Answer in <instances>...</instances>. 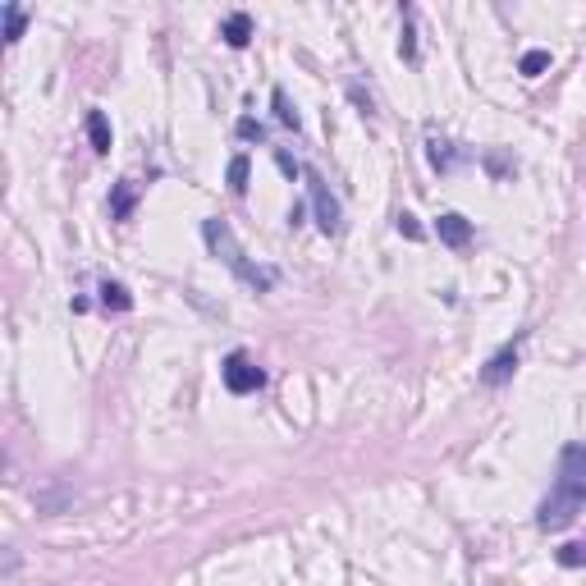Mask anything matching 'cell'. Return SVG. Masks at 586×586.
<instances>
[{"mask_svg": "<svg viewBox=\"0 0 586 586\" xmlns=\"http://www.w3.org/2000/svg\"><path fill=\"white\" fill-rule=\"evenodd\" d=\"M582 509H586V445L573 440V445L559 449L554 486L541 500V509H536V527L541 532H564L568 522H577Z\"/></svg>", "mask_w": 586, "mask_h": 586, "instance_id": "1", "label": "cell"}, {"mask_svg": "<svg viewBox=\"0 0 586 586\" xmlns=\"http://www.w3.org/2000/svg\"><path fill=\"white\" fill-rule=\"evenodd\" d=\"M202 239H207V248L234 271V280L248 284L252 293H271L275 284H280V271H275V266H257V261L239 248V239H234V229H229L225 220H202Z\"/></svg>", "mask_w": 586, "mask_h": 586, "instance_id": "2", "label": "cell"}, {"mask_svg": "<svg viewBox=\"0 0 586 586\" xmlns=\"http://www.w3.org/2000/svg\"><path fill=\"white\" fill-rule=\"evenodd\" d=\"M303 179H307V197H312V211H316V225H321V234H344V211H339L330 184L316 170H303Z\"/></svg>", "mask_w": 586, "mask_h": 586, "instance_id": "3", "label": "cell"}, {"mask_svg": "<svg viewBox=\"0 0 586 586\" xmlns=\"http://www.w3.org/2000/svg\"><path fill=\"white\" fill-rule=\"evenodd\" d=\"M220 376H225V390L229 394H257L261 385H266V371H261L257 362L243 353V348H234V353L220 362Z\"/></svg>", "mask_w": 586, "mask_h": 586, "instance_id": "4", "label": "cell"}, {"mask_svg": "<svg viewBox=\"0 0 586 586\" xmlns=\"http://www.w3.org/2000/svg\"><path fill=\"white\" fill-rule=\"evenodd\" d=\"M518 344H522V335L513 339V344H504L500 353L481 367V385H504V380H513V371H518Z\"/></svg>", "mask_w": 586, "mask_h": 586, "instance_id": "5", "label": "cell"}, {"mask_svg": "<svg viewBox=\"0 0 586 586\" xmlns=\"http://www.w3.org/2000/svg\"><path fill=\"white\" fill-rule=\"evenodd\" d=\"M435 234H440V243L454 252H463L467 243H472V220L458 216V211H445V216L435 220Z\"/></svg>", "mask_w": 586, "mask_h": 586, "instance_id": "6", "label": "cell"}, {"mask_svg": "<svg viewBox=\"0 0 586 586\" xmlns=\"http://www.w3.org/2000/svg\"><path fill=\"white\" fill-rule=\"evenodd\" d=\"M220 37H225V46H234V51H243V46L252 42V14H248V10H234V14H225V23H220Z\"/></svg>", "mask_w": 586, "mask_h": 586, "instance_id": "7", "label": "cell"}, {"mask_svg": "<svg viewBox=\"0 0 586 586\" xmlns=\"http://www.w3.org/2000/svg\"><path fill=\"white\" fill-rule=\"evenodd\" d=\"M133 207H138V184H133V179H120L115 193H110V220H129Z\"/></svg>", "mask_w": 586, "mask_h": 586, "instance_id": "8", "label": "cell"}, {"mask_svg": "<svg viewBox=\"0 0 586 586\" xmlns=\"http://www.w3.org/2000/svg\"><path fill=\"white\" fill-rule=\"evenodd\" d=\"M0 19H5V42L14 46L23 37V28H28V10L14 5V0H5V5H0Z\"/></svg>", "mask_w": 586, "mask_h": 586, "instance_id": "9", "label": "cell"}, {"mask_svg": "<svg viewBox=\"0 0 586 586\" xmlns=\"http://www.w3.org/2000/svg\"><path fill=\"white\" fill-rule=\"evenodd\" d=\"M426 156H431V165L440 174L454 170V165L463 161V152H454V142H445V138H431V142H426Z\"/></svg>", "mask_w": 586, "mask_h": 586, "instance_id": "10", "label": "cell"}, {"mask_svg": "<svg viewBox=\"0 0 586 586\" xmlns=\"http://www.w3.org/2000/svg\"><path fill=\"white\" fill-rule=\"evenodd\" d=\"M101 307H106V312H129V307H133V293L124 289L120 280H101Z\"/></svg>", "mask_w": 586, "mask_h": 586, "instance_id": "11", "label": "cell"}, {"mask_svg": "<svg viewBox=\"0 0 586 586\" xmlns=\"http://www.w3.org/2000/svg\"><path fill=\"white\" fill-rule=\"evenodd\" d=\"M87 138H92V152H110V120L101 110H87Z\"/></svg>", "mask_w": 586, "mask_h": 586, "instance_id": "12", "label": "cell"}, {"mask_svg": "<svg viewBox=\"0 0 586 586\" xmlns=\"http://www.w3.org/2000/svg\"><path fill=\"white\" fill-rule=\"evenodd\" d=\"M271 101H275V120H280L284 129H293V133L303 129V120H298V110L289 106V92H284V87H275V92H271Z\"/></svg>", "mask_w": 586, "mask_h": 586, "instance_id": "13", "label": "cell"}, {"mask_svg": "<svg viewBox=\"0 0 586 586\" xmlns=\"http://www.w3.org/2000/svg\"><path fill=\"white\" fill-rule=\"evenodd\" d=\"M248 174H252V161H248V156H234V161H229V193H248Z\"/></svg>", "mask_w": 586, "mask_h": 586, "instance_id": "14", "label": "cell"}, {"mask_svg": "<svg viewBox=\"0 0 586 586\" xmlns=\"http://www.w3.org/2000/svg\"><path fill=\"white\" fill-rule=\"evenodd\" d=\"M554 559L564 568H586V541H568L564 550H554Z\"/></svg>", "mask_w": 586, "mask_h": 586, "instance_id": "15", "label": "cell"}, {"mask_svg": "<svg viewBox=\"0 0 586 586\" xmlns=\"http://www.w3.org/2000/svg\"><path fill=\"white\" fill-rule=\"evenodd\" d=\"M550 69V51H527L518 60V74H527V78H536V74H545Z\"/></svg>", "mask_w": 586, "mask_h": 586, "instance_id": "16", "label": "cell"}, {"mask_svg": "<svg viewBox=\"0 0 586 586\" xmlns=\"http://www.w3.org/2000/svg\"><path fill=\"white\" fill-rule=\"evenodd\" d=\"M399 55L413 65L417 60V37H413V10H403V42H399Z\"/></svg>", "mask_w": 586, "mask_h": 586, "instance_id": "17", "label": "cell"}, {"mask_svg": "<svg viewBox=\"0 0 586 586\" xmlns=\"http://www.w3.org/2000/svg\"><path fill=\"white\" fill-rule=\"evenodd\" d=\"M394 225H399L403 239H422V225H417V216H408V211H403V216L394 220Z\"/></svg>", "mask_w": 586, "mask_h": 586, "instance_id": "18", "label": "cell"}, {"mask_svg": "<svg viewBox=\"0 0 586 586\" xmlns=\"http://www.w3.org/2000/svg\"><path fill=\"white\" fill-rule=\"evenodd\" d=\"M239 138H248V142H261V138H266V129H261L257 120H239Z\"/></svg>", "mask_w": 586, "mask_h": 586, "instance_id": "19", "label": "cell"}]
</instances>
